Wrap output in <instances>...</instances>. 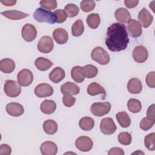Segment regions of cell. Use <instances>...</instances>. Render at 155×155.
<instances>
[{
	"label": "cell",
	"mask_w": 155,
	"mask_h": 155,
	"mask_svg": "<svg viewBox=\"0 0 155 155\" xmlns=\"http://www.w3.org/2000/svg\"><path fill=\"white\" fill-rule=\"evenodd\" d=\"M128 43V32L124 24L115 22L108 27L105 44L110 51L117 52L124 50Z\"/></svg>",
	"instance_id": "cell-1"
},
{
	"label": "cell",
	"mask_w": 155,
	"mask_h": 155,
	"mask_svg": "<svg viewBox=\"0 0 155 155\" xmlns=\"http://www.w3.org/2000/svg\"><path fill=\"white\" fill-rule=\"evenodd\" d=\"M34 19L39 22H47L54 24L56 22V17L54 13L42 8H38L33 13Z\"/></svg>",
	"instance_id": "cell-2"
},
{
	"label": "cell",
	"mask_w": 155,
	"mask_h": 155,
	"mask_svg": "<svg viewBox=\"0 0 155 155\" xmlns=\"http://www.w3.org/2000/svg\"><path fill=\"white\" fill-rule=\"evenodd\" d=\"M91 58L101 65H107L110 60L108 53L101 47H96L92 50Z\"/></svg>",
	"instance_id": "cell-3"
},
{
	"label": "cell",
	"mask_w": 155,
	"mask_h": 155,
	"mask_svg": "<svg viewBox=\"0 0 155 155\" xmlns=\"http://www.w3.org/2000/svg\"><path fill=\"white\" fill-rule=\"evenodd\" d=\"M4 90L5 94L10 97H18L21 93V88L18 82L13 80H7Z\"/></svg>",
	"instance_id": "cell-4"
},
{
	"label": "cell",
	"mask_w": 155,
	"mask_h": 155,
	"mask_svg": "<svg viewBox=\"0 0 155 155\" xmlns=\"http://www.w3.org/2000/svg\"><path fill=\"white\" fill-rule=\"evenodd\" d=\"M111 109V104L108 102H94L90 108L91 113L96 116L101 117L108 114Z\"/></svg>",
	"instance_id": "cell-5"
},
{
	"label": "cell",
	"mask_w": 155,
	"mask_h": 155,
	"mask_svg": "<svg viewBox=\"0 0 155 155\" xmlns=\"http://www.w3.org/2000/svg\"><path fill=\"white\" fill-rule=\"evenodd\" d=\"M18 82L23 87L30 85L33 81V75L31 70L24 68L19 71L17 75Z\"/></svg>",
	"instance_id": "cell-6"
},
{
	"label": "cell",
	"mask_w": 155,
	"mask_h": 155,
	"mask_svg": "<svg viewBox=\"0 0 155 155\" xmlns=\"http://www.w3.org/2000/svg\"><path fill=\"white\" fill-rule=\"evenodd\" d=\"M53 47V41L49 36H44L42 37L37 45L38 50L42 53H48L51 52Z\"/></svg>",
	"instance_id": "cell-7"
},
{
	"label": "cell",
	"mask_w": 155,
	"mask_h": 155,
	"mask_svg": "<svg viewBox=\"0 0 155 155\" xmlns=\"http://www.w3.org/2000/svg\"><path fill=\"white\" fill-rule=\"evenodd\" d=\"M117 129V127L111 117H105L101 120L100 124L101 131L104 134L110 135L113 134Z\"/></svg>",
	"instance_id": "cell-8"
},
{
	"label": "cell",
	"mask_w": 155,
	"mask_h": 155,
	"mask_svg": "<svg viewBox=\"0 0 155 155\" xmlns=\"http://www.w3.org/2000/svg\"><path fill=\"white\" fill-rule=\"evenodd\" d=\"M76 147L81 151L87 152L91 150L93 142L91 139L87 136H80L76 140Z\"/></svg>",
	"instance_id": "cell-9"
},
{
	"label": "cell",
	"mask_w": 155,
	"mask_h": 155,
	"mask_svg": "<svg viewBox=\"0 0 155 155\" xmlns=\"http://www.w3.org/2000/svg\"><path fill=\"white\" fill-rule=\"evenodd\" d=\"M21 33L23 39L25 41L31 42L35 39L37 36V30L34 25L30 24H26L22 27Z\"/></svg>",
	"instance_id": "cell-10"
},
{
	"label": "cell",
	"mask_w": 155,
	"mask_h": 155,
	"mask_svg": "<svg viewBox=\"0 0 155 155\" xmlns=\"http://www.w3.org/2000/svg\"><path fill=\"white\" fill-rule=\"evenodd\" d=\"M53 88L48 84L42 83L38 85L35 89V95L40 98L46 97L53 94Z\"/></svg>",
	"instance_id": "cell-11"
},
{
	"label": "cell",
	"mask_w": 155,
	"mask_h": 155,
	"mask_svg": "<svg viewBox=\"0 0 155 155\" xmlns=\"http://www.w3.org/2000/svg\"><path fill=\"white\" fill-rule=\"evenodd\" d=\"M148 57L147 49L142 46H136L133 51V58L136 62L143 63L147 61Z\"/></svg>",
	"instance_id": "cell-12"
},
{
	"label": "cell",
	"mask_w": 155,
	"mask_h": 155,
	"mask_svg": "<svg viewBox=\"0 0 155 155\" xmlns=\"http://www.w3.org/2000/svg\"><path fill=\"white\" fill-rule=\"evenodd\" d=\"M138 20L140 24L144 28H148L151 25L153 20V16L145 8H143L139 13L138 15Z\"/></svg>",
	"instance_id": "cell-13"
},
{
	"label": "cell",
	"mask_w": 155,
	"mask_h": 155,
	"mask_svg": "<svg viewBox=\"0 0 155 155\" xmlns=\"http://www.w3.org/2000/svg\"><path fill=\"white\" fill-rule=\"evenodd\" d=\"M128 30L130 36L133 38L139 37L142 33V27L140 23L135 20L131 19L128 22Z\"/></svg>",
	"instance_id": "cell-14"
},
{
	"label": "cell",
	"mask_w": 155,
	"mask_h": 155,
	"mask_svg": "<svg viewBox=\"0 0 155 155\" xmlns=\"http://www.w3.org/2000/svg\"><path fill=\"white\" fill-rule=\"evenodd\" d=\"M7 113L13 117H19L24 114V108L23 106L17 102H11L6 105Z\"/></svg>",
	"instance_id": "cell-15"
},
{
	"label": "cell",
	"mask_w": 155,
	"mask_h": 155,
	"mask_svg": "<svg viewBox=\"0 0 155 155\" xmlns=\"http://www.w3.org/2000/svg\"><path fill=\"white\" fill-rule=\"evenodd\" d=\"M40 151L43 155H55L58 152V147L53 142L45 141L41 144Z\"/></svg>",
	"instance_id": "cell-16"
},
{
	"label": "cell",
	"mask_w": 155,
	"mask_h": 155,
	"mask_svg": "<svg viewBox=\"0 0 155 155\" xmlns=\"http://www.w3.org/2000/svg\"><path fill=\"white\" fill-rule=\"evenodd\" d=\"M61 91L63 94L76 95L79 93L80 88L74 83L71 82H67L61 86Z\"/></svg>",
	"instance_id": "cell-17"
},
{
	"label": "cell",
	"mask_w": 155,
	"mask_h": 155,
	"mask_svg": "<svg viewBox=\"0 0 155 155\" xmlns=\"http://www.w3.org/2000/svg\"><path fill=\"white\" fill-rule=\"evenodd\" d=\"M53 37L58 44H64L68 39L67 31L62 28H58L53 32Z\"/></svg>",
	"instance_id": "cell-18"
},
{
	"label": "cell",
	"mask_w": 155,
	"mask_h": 155,
	"mask_svg": "<svg viewBox=\"0 0 155 155\" xmlns=\"http://www.w3.org/2000/svg\"><path fill=\"white\" fill-rule=\"evenodd\" d=\"M127 89L131 94H139L142 90L141 81L136 78L130 79L127 84Z\"/></svg>",
	"instance_id": "cell-19"
},
{
	"label": "cell",
	"mask_w": 155,
	"mask_h": 155,
	"mask_svg": "<svg viewBox=\"0 0 155 155\" xmlns=\"http://www.w3.org/2000/svg\"><path fill=\"white\" fill-rule=\"evenodd\" d=\"M87 93L90 96H96L99 94H103V99L106 95L105 90L100 84L97 82H91L87 87Z\"/></svg>",
	"instance_id": "cell-20"
},
{
	"label": "cell",
	"mask_w": 155,
	"mask_h": 155,
	"mask_svg": "<svg viewBox=\"0 0 155 155\" xmlns=\"http://www.w3.org/2000/svg\"><path fill=\"white\" fill-rule=\"evenodd\" d=\"M65 76V71L60 67H55L49 74L50 79L55 84L61 82L64 79Z\"/></svg>",
	"instance_id": "cell-21"
},
{
	"label": "cell",
	"mask_w": 155,
	"mask_h": 155,
	"mask_svg": "<svg viewBox=\"0 0 155 155\" xmlns=\"http://www.w3.org/2000/svg\"><path fill=\"white\" fill-rule=\"evenodd\" d=\"M15 68V63L10 58H5L0 61V70L4 73H11Z\"/></svg>",
	"instance_id": "cell-22"
},
{
	"label": "cell",
	"mask_w": 155,
	"mask_h": 155,
	"mask_svg": "<svg viewBox=\"0 0 155 155\" xmlns=\"http://www.w3.org/2000/svg\"><path fill=\"white\" fill-rule=\"evenodd\" d=\"M1 15L11 20H21L28 16V14L18 10H7L1 12Z\"/></svg>",
	"instance_id": "cell-23"
},
{
	"label": "cell",
	"mask_w": 155,
	"mask_h": 155,
	"mask_svg": "<svg viewBox=\"0 0 155 155\" xmlns=\"http://www.w3.org/2000/svg\"><path fill=\"white\" fill-rule=\"evenodd\" d=\"M41 111L46 114H51L54 112L56 109V102L53 100H44L40 107Z\"/></svg>",
	"instance_id": "cell-24"
},
{
	"label": "cell",
	"mask_w": 155,
	"mask_h": 155,
	"mask_svg": "<svg viewBox=\"0 0 155 155\" xmlns=\"http://www.w3.org/2000/svg\"><path fill=\"white\" fill-rule=\"evenodd\" d=\"M116 19L122 22L126 23L131 19V15L128 10L125 8H119L114 12Z\"/></svg>",
	"instance_id": "cell-25"
},
{
	"label": "cell",
	"mask_w": 155,
	"mask_h": 155,
	"mask_svg": "<svg viewBox=\"0 0 155 155\" xmlns=\"http://www.w3.org/2000/svg\"><path fill=\"white\" fill-rule=\"evenodd\" d=\"M53 63L49 59L43 57L38 58L35 62V65L38 70L40 71H46L52 65Z\"/></svg>",
	"instance_id": "cell-26"
},
{
	"label": "cell",
	"mask_w": 155,
	"mask_h": 155,
	"mask_svg": "<svg viewBox=\"0 0 155 155\" xmlns=\"http://www.w3.org/2000/svg\"><path fill=\"white\" fill-rule=\"evenodd\" d=\"M71 78L78 83L82 82L85 79V76L83 73L82 67L81 66H74L71 70Z\"/></svg>",
	"instance_id": "cell-27"
},
{
	"label": "cell",
	"mask_w": 155,
	"mask_h": 155,
	"mask_svg": "<svg viewBox=\"0 0 155 155\" xmlns=\"http://www.w3.org/2000/svg\"><path fill=\"white\" fill-rule=\"evenodd\" d=\"M117 120L119 125L123 128H127L131 124V119L128 114V113L125 111L119 112L116 115Z\"/></svg>",
	"instance_id": "cell-28"
},
{
	"label": "cell",
	"mask_w": 155,
	"mask_h": 155,
	"mask_svg": "<svg viewBox=\"0 0 155 155\" xmlns=\"http://www.w3.org/2000/svg\"><path fill=\"white\" fill-rule=\"evenodd\" d=\"M43 129L47 134H54L58 130V124L53 119H47L43 123Z\"/></svg>",
	"instance_id": "cell-29"
},
{
	"label": "cell",
	"mask_w": 155,
	"mask_h": 155,
	"mask_svg": "<svg viewBox=\"0 0 155 155\" xmlns=\"http://www.w3.org/2000/svg\"><path fill=\"white\" fill-rule=\"evenodd\" d=\"M79 125L84 131H90L94 126V121L90 117H84L80 119Z\"/></svg>",
	"instance_id": "cell-30"
},
{
	"label": "cell",
	"mask_w": 155,
	"mask_h": 155,
	"mask_svg": "<svg viewBox=\"0 0 155 155\" xmlns=\"http://www.w3.org/2000/svg\"><path fill=\"white\" fill-rule=\"evenodd\" d=\"M86 22L90 28L96 29L100 24V16L97 13H91L87 16Z\"/></svg>",
	"instance_id": "cell-31"
},
{
	"label": "cell",
	"mask_w": 155,
	"mask_h": 155,
	"mask_svg": "<svg viewBox=\"0 0 155 155\" xmlns=\"http://www.w3.org/2000/svg\"><path fill=\"white\" fill-rule=\"evenodd\" d=\"M84 31V25L81 19L76 21L71 26V33L73 36L78 37L82 35Z\"/></svg>",
	"instance_id": "cell-32"
},
{
	"label": "cell",
	"mask_w": 155,
	"mask_h": 155,
	"mask_svg": "<svg viewBox=\"0 0 155 155\" xmlns=\"http://www.w3.org/2000/svg\"><path fill=\"white\" fill-rule=\"evenodd\" d=\"M84 74L85 78L91 79L96 77L98 73V69L93 65L88 64L82 67Z\"/></svg>",
	"instance_id": "cell-33"
},
{
	"label": "cell",
	"mask_w": 155,
	"mask_h": 155,
	"mask_svg": "<svg viewBox=\"0 0 155 155\" xmlns=\"http://www.w3.org/2000/svg\"><path fill=\"white\" fill-rule=\"evenodd\" d=\"M127 107L129 111L133 113H137L142 109L141 102L136 99H130L127 102Z\"/></svg>",
	"instance_id": "cell-34"
},
{
	"label": "cell",
	"mask_w": 155,
	"mask_h": 155,
	"mask_svg": "<svg viewBox=\"0 0 155 155\" xmlns=\"http://www.w3.org/2000/svg\"><path fill=\"white\" fill-rule=\"evenodd\" d=\"M67 15L69 18H74L79 13V7L74 4H68L64 7Z\"/></svg>",
	"instance_id": "cell-35"
},
{
	"label": "cell",
	"mask_w": 155,
	"mask_h": 155,
	"mask_svg": "<svg viewBox=\"0 0 155 155\" xmlns=\"http://www.w3.org/2000/svg\"><path fill=\"white\" fill-rule=\"evenodd\" d=\"M154 138V133H151L147 135L144 138V145L145 147L150 151H154L155 150Z\"/></svg>",
	"instance_id": "cell-36"
},
{
	"label": "cell",
	"mask_w": 155,
	"mask_h": 155,
	"mask_svg": "<svg viewBox=\"0 0 155 155\" xmlns=\"http://www.w3.org/2000/svg\"><path fill=\"white\" fill-rule=\"evenodd\" d=\"M117 139L119 142L122 145H128L131 143L132 137L128 132H121L118 134Z\"/></svg>",
	"instance_id": "cell-37"
},
{
	"label": "cell",
	"mask_w": 155,
	"mask_h": 155,
	"mask_svg": "<svg viewBox=\"0 0 155 155\" xmlns=\"http://www.w3.org/2000/svg\"><path fill=\"white\" fill-rule=\"evenodd\" d=\"M81 8L84 12H90L94 10L96 6L95 2L92 0H84L81 2Z\"/></svg>",
	"instance_id": "cell-38"
},
{
	"label": "cell",
	"mask_w": 155,
	"mask_h": 155,
	"mask_svg": "<svg viewBox=\"0 0 155 155\" xmlns=\"http://www.w3.org/2000/svg\"><path fill=\"white\" fill-rule=\"evenodd\" d=\"M155 120L148 118V117L143 118L139 124L140 128L144 131H147L150 129L154 124Z\"/></svg>",
	"instance_id": "cell-39"
},
{
	"label": "cell",
	"mask_w": 155,
	"mask_h": 155,
	"mask_svg": "<svg viewBox=\"0 0 155 155\" xmlns=\"http://www.w3.org/2000/svg\"><path fill=\"white\" fill-rule=\"evenodd\" d=\"M39 4L42 7L47 10H54L57 7V2L54 0H42Z\"/></svg>",
	"instance_id": "cell-40"
},
{
	"label": "cell",
	"mask_w": 155,
	"mask_h": 155,
	"mask_svg": "<svg viewBox=\"0 0 155 155\" xmlns=\"http://www.w3.org/2000/svg\"><path fill=\"white\" fill-rule=\"evenodd\" d=\"M54 14L56 17V22L57 23H62L65 21L67 18V13H65V10L62 9H58L54 12Z\"/></svg>",
	"instance_id": "cell-41"
},
{
	"label": "cell",
	"mask_w": 155,
	"mask_h": 155,
	"mask_svg": "<svg viewBox=\"0 0 155 155\" xmlns=\"http://www.w3.org/2000/svg\"><path fill=\"white\" fill-rule=\"evenodd\" d=\"M76 102V98L71 94H64L62 97V102L67 107H72Z\"/></svg>",
	"instance_id": "cell-42"
},
{
	"label": "cell",
	"mask_w": 155,
	"mask_h": 155,
	"mask_svg": "<svg viewBox=\"0 0 155 155\" xmlns=\"http://www.w3.org/2000/svg\"><path fill=\"white\" fill-rule=\"evenodd\" d=\"M155 72L151 71L148 73L146 76V83L150 88L155 87Z\"/></svg>",
	"instance_id": "cell-43"
},
{
	"label": "cell",
	"mask_w": 155,
	"mask_h": 155,
	"mask_svg": "<svg viewBox=\"0 0 155 155\" xmlns=\"http://www.w3.org/2000/svg\"><path fill=\"white\" fill-rule=\"evenodd\" d=\"M12 153L11 147L5 143H3L0 146V155H9Z\"/></svg>",
	"instance_id": "cell-44"
},
{
	"label": "cell",
	"mask_w": 155,
	"mask_h": 155,
	"mask_svg": "<svg viewBox=\"0 0 155 155\" xmlns=\"http://www.w3.org/2000/svg\"><path fill=\"white\" fill-rule=\"evenodd\" d=\"M108 154V155H124V151L120 148L113 147L109 150Z\"/></svg>",
	"instance_id": "cell-45"
},
{
	"label": "cell",
	"mask_w": 155,
	"mask_h": 155,
	"mask_svg": "<svg viewBox=\"0 0 155 155\" xmlns=\"http://www.w3.org/2000/svg\"><path fill=\"white\" fill-rule=\"evenodd\" d=\"M125 5L128 8H134L139 4L138 0H125L124 1Z\"/></svg>",
	"instance_id": "cell-46"
},
{
	"label": "cell",
	"mask_w": 155,
	"mask_h": 155,
	"mask_svg": "<svg viewBox=\"0 0 155 155\" xmlns=\"http://www.w3.org/2000/svg\"><path fill=\"white\" fill-rule=\"evenodd\" d=\"M154 104H152L150 105L147 111V117L148 118L154 119L155 120V114H154Z\"/></svg>",
	"instance_id": "cell-47"
},
{
	"label": "cell",
	"mask_w": 155,
	"mask_h": 155,
	"mask_svg": "<svg viewBox=\"0 0 155 155\" xmlns=\"http://www.w3.org/2000/svg\"><path fill=\"white\" fill-rule=\"evenodd\" d=\"M1 2L6 6H13L16 3V0H1Z\"/></svg>",
	"instance_id": "cell-48"
}]
</instances>
